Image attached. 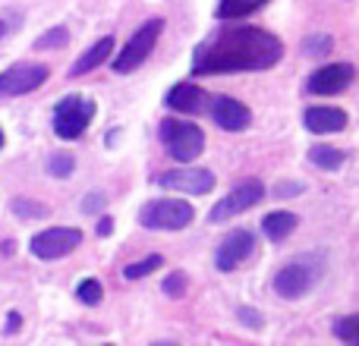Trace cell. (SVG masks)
I'll list each match as a JSON object with an SVG mask.
<instances>
[{"label":"cell","instance_id":"1","mask_svg":"<svg viewBox=\"0 0 359 346\" xmlns=\"http://www.w3.org/2000/svg\"><path fill=\"white\" fill-rule=\"evenodd\" d=\"M284 57L278 35L255 25H233L205 38L192 54L196 76H227V73H262Z\"/></svg>","mask_w":359,"mask_h":346},{"label":"cell","instance_id":"2","mask_svg":"<svg viewBox=\"0 0 359 346\" xmlns=\"http://www.w3.org/2000/svg\"><path fill=\"white\" fill-rule=\"evenodd\" d=\"M161 142L168 148V155L180 164L196 161L205 151V132L189 120H161Z\"/></svg>","mask_w":359,"mask_h":346},{"label":"cell","instance_id":"3","mask_svg":"<svg viewBox=\"0 0 359 346\" xmlns=\"http://www.w3.org/2000/svg\"><path fill=\"white\" fill-rule=\"evenodd\" d=\"M196 211L183 198H151L139 211V223L145 230H183L192 223Z\"/></svg>","mask_w":359,"mask_h":346},{"label":"cell","instance_id":"4","mask_svg":"<svg viewBox=\"0 0 359 346\" xmlns=\"http://www.w3.org/2000/svg\"><path fill=\"white\" fill-rule=\"evenodd\" d=\"M161 32H164V19H149V22L139 25V29L130 35L126 48L120 50L117 60H114V73L126 76V73H133V69L142 67V63L151 57V50H155Z\"/></svg>","mask_w":359,"mask_h":346},{"label":"cell","instance_id":"5","mask_svg":"<svg viewBox=\"0 0 359 346\" xmlns=\"http://www.w3.org/2000/svg\"><path fill=\"white\" fill-rule=\"evenodd\" d=\"M95 120V101L86 95H67L60 104L54 107V132L67 142L79 139Z\"/></svg>","mask_w":359,"mask_h":346},{"label":"cell","instance_id":"6","mask_svg":"<svg viewBox=\"0 0 359 346\" xmlns=\"http://www.w3.org/2000/svg\"><path fill=\"white\" fill-rule=\"evenodd\" d=\"M265 198V186L259 183V179H246V183H240L233 192H227V195L221 198V202L211 208L208 221L211 223H224V221H233L236 214H243V211L255 208V205Z\"/></svg>","mask_w":359,"mask_h":346},{"label":"cell","instance_id":"7","mask_svg":"<svg viewBox=\"0 0 359 346\" xmlns=\"http://www.w3.org/2000/svg\"><path fill=\"white\" fill-rule=\"evenodd\" d=\"M82 246V230L76 227H50V230H41V233L32 236L29 249L32 255H38V258L44 261H54V258H63V255H69L73 249Z\"/></svg>","mask_w":359,"mask_h":346},{"label":"cell","instance_id":"8","mask_svg":"<svg viewBox=\"0 0 359 346\" xmlns=\"http://www.w3.org/2000/svg\"><path fill=\"white\" fill-rule=\"evenodd\" d=\"M50 69L44 63H13L10 69L0 73V98H16V95H29L48 82Z\"/></svg>","mask_w":359,"mask_h":346},{"label":"cell","instance_id":"9","mask_svg":"<svg viewBox=\"0 0 359 346\" xmlns=\"http://www.w3.org/2000/svg\"><path fill=\"white\" fill-rule=\"evenodd\" d=\"M155 183L168 192H183V195H205L215 189V173L205 167H180L155 177Z\"/></svg>","mask_w":359,"mask_h":346},{"label":"cell","instance_id":"10","mask_svg":"<svg viewBox=\"0 0 359 346\" xmlns=\"http://www.w3.org/2000/svg\"><path fill=\"white\" fill-rule=\"evenodd\" d=\"M353 79H356V67H353V63H328V67L316 69V73L309 76L306 92L328 98V95L347 92V88L353 85Z\"/></svg>","mask_w":359,"mask_h":346},{"label":"cell","instance_id":"11","mask_svg":"<svg viewBox=\"0 0 359 346\" xmlns=\"http://www.w3.org/2000/svg\"><path fill=\"white\" fill-rule=\"evenodd\" d=\"M318 280V271L316 265L309 261H293V265H284L278 274H274V293L284 299H299L312 284Z\"/></svg>","mask_w":359,"mask_h":346},{"label":"cell","instance_id":"12","mask_svg":"<svg viewBox=\"0 0 359 346\" xmlns=\"http://www.w3.org/2000/svg\"><path fill=\"white\" fill-rule=\"evenodd\" d=\"M205 111H208L211 120L227 132H243V130H249V123H252L249 107L240 104V101H233V98H227V95H215V98H208V107H205Z\"/></svg>","mask_w":359,"mask_h":346},{"label":"cell","instance_id":"13","mask_svg":"<svg viewBox=\"0 0 359 346\" xmlns=\"http://www.w3.org/2000/svg\"><path fill=\"white\" fill-rule=\"evenodd\" d=\"M252 252H255V236L249 233V230H233V233H227L224 242L217 246L215 265H217V271H236Z\"/></svg>","mask_w":359,"mask_h":346},{"label":"cell","instance_id":"14","mask_svg":"<svg viewBox=\"0 0 359 346\" xmlns=\"http://www.w3.org/2000/svg\"><path fill=\"white\" fill-rule=\"evenodd\" d=\"M208 92H202L198 85H192V82H180L168 92V98H164V104L170 107V111L177 113H186V117H196V113H205V107H208Z\"/></svg>","mask_w":359,"mask_h":346},{"label":"cell","instance_id":"15","mask_svg":"<svg viewBox=\"0 0 359 346\" xmlns=\"http://www.w3.org/2000/svg\"><path fill=\"white\" fill-rule=\"evenodd\" d=\"M347 113L341 107H309L303 117L306 130L309 132H318V136H328V132H341L347 130Z\"/></svg>","mask_w":359,"mask_h":346},{"label":"cell","instance_id":"16","mask_svg":"<svg viewBox=\"0 0 359 346\" xmlns=\"http://www.w3.org/2000/svg\"><path fill=\"white\" fill-rule=\"evenodd\" d=\"M111 50H114V38L111 35H104V38H98V41L92 44V48L86 50V54L79 57V60L69 67V76H86V73H92L95 67H101V63H107V57H111Z\"/></svg>","mask_w":359,"mask_h":346},{"label":"cell","instance_id":"17","mask_svg":"<svg viewBox=\"0 0 359 346\" xmlns=\"http://www.w3.org/2000/svg\"><path fill=\"white\" fill-rule=\"evenodd\" d=\"M297 223H299V217L293 214V211H271V214L262 221V230H265V236L271 242H284L287 236L297 230Z\"/></svg>","mask_w":359,"mask_h":346},{"label":"cell","instance_id":"18","mask_svg":"<svg viewBox=\"0 0 359 346\" xmlns=\"http://www.w3.org/2000/svg\"><path fill=\"white\" fill-rule=\"evenodd\" d=\"M309 161L316 164L318 170H337L347 161V155H344L341 148H334V145H316V148H309Z\"/></svg>","mask_w":359,"mask_h":346},{"label":"cell","instance_id":"19","mask_svg":"<svg viewBox=\"0 0 359 346\" xmlns=\"http://www.w3.org/2000/svg\"><path fill=\"white\" fill-rule=\"evenodd\" d=\"M268 0H221L217 4V19H243L249 13L262 10Z\"/></svg>","mask_w":359,"mask_h":346},{"label":"cell","instance_id":"20","mask_svg":"<svg viewBox=\"0 0 359 346\" xmlns=\"http://www.w3.org/2000/svg\"><path fill=\"white\" fill-rule=\"evenodd\" d=\"M161 265H164L161 255H149V258H142V261H133V265H126L123 268V277L126 280H142V277H149L151 271H158Z\"/></svg>","mask_w":359,"mask_h":346},{"label":"cell","instance_id":"21","mask_svg":"<svg viewBox=\"0 0 359 346\" xmlns=\"http://www.w3.org/2000/svg\"><path fill=\"white\" fill-rule=\"evenodd\" d=\"M13 214L19 217V221H32V217H48V208H44L41 202H32V198H16L13 202Z\"/></svg>","mask_w":359,"mask_h":346},{"label":"cell","instance_id":"22","mask_svg":"<svg viewBox=\"0 0 359 346\" xmlns=\"http://www.w3.org/2000/svg\"><path fill=\"white\" fill-rule=\"evenodd\" d=\"M334 337L344 343H356L359 340V315H347L341 321H334Z\"/></svg>","mask_w":359,"mask_h":346},{"label":"cell","instance_id":"23","mask_svg":"<svg viewBox=\"0 0 359 346\" xmlns=\"http://www.w3.org/2000/svg\"><path fill=\"white\" fill-rule=\"evenodd\" d=\"M69 41V32L63 29V25H54V29H48L41 38L35 41L38 50H48V48H63V44Z\"/></svg>","mask_w":359,"mask_h":346},{"label":"cell","instance_id":"24","mask_svg":"<svg viewBox=\"0 0 359 346\" xmlns=\"http://www.w3.org/2000/svg\"><path fill=\"white\" fill-rule=\"evenodd\" d=\"M76 296H79V303H86V305H98L101 296H104V290H101L98 280H82V284L76 286Z\"/></svg>","mask_w":359,"mask_h":346},{"label":"cell","instance_id":"25","mask_svg":"<svg viewBox=\"0 0 359 346\" xmlns=\"http://www.w3.org/2000/svg\"><path fill=\"white\" fill-rule=\"evenodd\" d=\"M73 167H76V161L69 155H54L48 161V173L50 177H60V179H67L69 173H73Z\"/></svg>","mask_w":359,"mask_h":346},{"label":"cell","instance_id":"26","mask_svg":"<svg viewBox=\"0 0 359 346\" xmlns=\"http://www.w3.org/2000/svg\"><path fill=\"white\" fill-rule=\"evenodd\" d=\"M161 290H164V296H183V290H186V274L183 271H174L170 277H164V284H161Z\"/></svg>","mask_w":359,"mask_h":346},{"label":"cell","instance_id":"27","mask_svg":"<svg viewBox=\"0 0 359 346\" xmlns=\"http://www.w3.org/2000/svg\"><path fill=\"white\" fill-rule=\"evenodd\" d=\"M104 202H107V195H101V192H92V195L82 202V211H86V214H95V211L104 208Z\"/></svg>","mask_w":359,"mask_h":346},{"label":"cell","instance_id":"28","mask_svg":"<svg viewBox=\"0 0 359 346\" xmlns=\"http://www.w3.org/2000/svg\"><path fill=\"white\" fill-rule=\"evenodd\" d=\"M331 50V38H309L306 41V54H328Z\"/></svg>","mask_w":359,"mask_h":346},{"label":"cell","instance_id":"29","mask_svg":"<svg viewBox=\"0 0 359 346\" xmlns=\"http://www.w3.org/2000/svg\"><path fill=\"white\" fill-rule=\"evenodd\" d=\"M290 192H303V186L299 183H278L274 186V198H287Z\"/></svg>","mask_w":359,"mask_h":346},{"label":"cell","instance_id":"30","mask_svg":"<svg viewBox=\"0 0 359 346\" xmlns=\"http://www.w3.org/2000/svg\"><path fill=\"white\" fill-rule=\"evenodd\" d=\"M240 318H243V324H249V328H262V315H259V312L240 309Z\"/></svg>","mask_w":359,"mask_h":346},{"label":"cell","instance_id":"31","mask_svg":"<svg viewBox=\"0 0 359 346\" xmlns=\"http://www.w3.org/2000/svg\"><path fill=\"white\" fill-rule=\"evenodd\" d=\"M6 321H10V324H6V334H16V331H19V321H22V315H19V312H10V318H6Z\"/></svg>","mask_w":359,"mask_h":346},{"label":"cell","instance_id":"32","mask_svg":"<svg viewBox=\"0 0 359 346\" xmlns=\"http://www.w3.org/2000/svg\"><path fill=\"white\" fill-rule=\"evenodd\" d=\"M114 233V221L111 217H101L98 221V236H111Z\"/></svg>","mask_w":359,"mask_h":346},{"label":"cell","instance_id":"33","mask_svg":"<svg viewBox=\"0 0 359 346\" xmlns=\"http://www.w3.org/2000/svg\"><path fill=\"white\" fill-rule=\"evenodd\" d=\"M6 32H10V25H6V22H4V19H0V38H4V35H6Z\"/></svg>","mask_w":359,"mask_h":346},{"label":"cell","instance_id":"34","mask_svg":"<svg viewBox=\"0 0 359 346\" xmlns=\"http://www.w3.org/2000/svg\"><path fill=\"white\" fill-rule=\"evenodd\" d=\"M0 148H4V130H0Z\"/></svg>","mask_w":359,"mask_h":346}]
</instances>
